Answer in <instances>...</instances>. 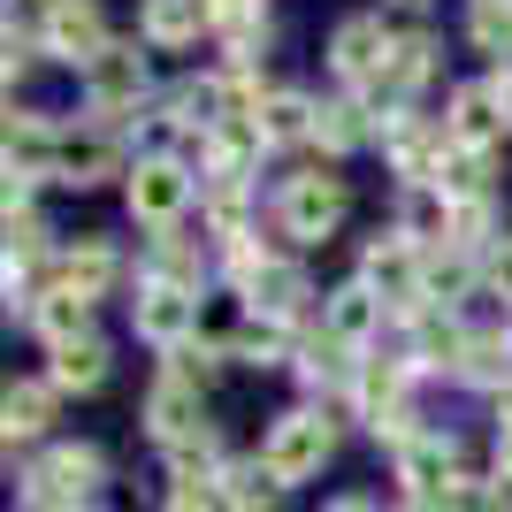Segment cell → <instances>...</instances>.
Here are the masks:
<instances>
[{
  "label": "cell",
  "mask_w": 512,
  "mask_h": 512,
  "mask_svg": "<svg viewBox=\"0 0 512 512\" xmlns=\"http://www.w3.org/2000/svg\"><path fill=\"white\" fill-rule=\"evenodd\" d=\"M329 451H337V421H329V406H291L268 421V436H260V467L276 474L283 490H299V482H314L321 467H329Z\"/></svg>",
  "instance_id": "6da1fadb"
},
{
  "label": "cell",
  "mask_w": 512,
  "mask_h": 512,
  "mask_svg": "<svg viewBox=\"0 0 512 512\" xmlns=\"http://www.w3.org/2000/svg\"><path fill=\"white\" fill-rule=\"evenodd\" d=\"M344 214H352V184H344L337 169L283 176V192H276V230L291 237V245H329Z\"/></svg>",
  "instance_id": "7a4b0ae2"
},
{
  "label": "cell",
  "mask_w": 512,
  "mask_h": 512,
  "mask_svg": "<svg viewBox=\"0 0 512 512\" xmlns=\"http://www.w3.org/2000/svg\"><path fill=\"white\" fill-rule=\"evenodd\" d=\"M107 490V451L100 444H46L23 467V505H92Z\"/></svg>",
  "instance_id": "3957f363"
},
{
  "label": "cell",
  "mask_w": 512,
  "mask_h": 512,
  "mask_svg": "<svg viewBox=\"0 0 512 512\" xmlns=\"http://www.w3.org/2000/svg\"><path fill=\"white\" fill-rule=\"evenodd\" d=\"M383 153H390V169H398V184H436V169H444V153H451V123L444 115H421V107H390L383 115Z\"/></svg>",
  "instance_id": "277c9868"
},
{
  "label": "cell",
  "mask_w": 512,
  "mask_h": 512,
  "mask_svg": "<svg viewBox=\"0 0 512 512\" xmlns=\"http://www.w3.org/2000/svg\"><path fill=\"white\" fill-rule=\"evenodd\" d=\"M77 92H85V107L100 115V123H123V115H138V107H146L153 69H146V54H138V46H107L100 62L77 69Z\"/></svg>",
  "instance_id": "5b68a950"
},
{
  "label": "cell",
  "mask_w": 512,
  "mask_h": 512,
  "mask_svg": "<svg viewBox=\"0 0 512 512\" xmlns=\"http://www.w3.org/2000/svg\"><path fill=\"white\" fill-rule=\"evenodd\" d=\"M107 176H130V138L115 123H77L62 130V153H54V184L69 192H92Z\"/></svg>",
  "instance_id": "8992f818"
},
{
  "label": "cell",
  "mask_w": 512,
  "mask_h": 512,
  "mask_svg": "<svg viewBox=\"0 0 512 512\" xmlns=\"http://www.w3.org/2000/svg\"><path fill=\"white\" fill-rule=\"evenodd\" d=\"M390 474H398V497L436 505V497L467 474V451H459V436H451V428H421L406 451H390Z\"/></svg>",
  "instance_id": "52a82bcc"
},
{
  "label": "cell",
  "mask_w": 512,
  "mask_h": 512,
  "mask_svg": "<svg viewBox=\"0 0 512 512\" xmlns=\"http://www.w3.org/2000/svg\"><path fill=\"white\" fill-rule=\"evenodd\" d=\"M130 199V222H146V230H176L184 222V207L199 199V176L184 169V161H138L123 184Z\"/></svg>",
  "instance_id": "ba28073f"
},
{
  "label": "cell",
  "mask_w": 512,
  "mask_h": 512,
  "mask_svg": "<svg viewBox=\"0 0 512 512\" xmlns=\"http://www.w3.org/2000/svg\"><path fill=\"white\" fill-rule=\"evenodd\" d=\"M390 39H398L390 16H344L337 31H329V69H337V85L367 92L375 77H383V62H390Z\"/></svg>",
  "instance_id": "9c48e42d"
},
{
  "label": "cell",
  "mask_w": 512,
  "mask_h": 512,
  "mask_svg": "<svg viewBox=\"0 0 512 512\" xmlns=\"http://www.w3.org/2000/svg\"><path fill=\"white\" fill-rule=\"evenodd\" d=\"M130 329H138V344H153V352L169 360V352H184V344L199 337V299L192 291H169V283H138Z\"/></svg>",
  "instance_id": "30bf717a"
},
{
  "label": "cell",
  "mask_w": 512,
  "mask_h": 512,
  "mask_svg": "<svg viewBox=\"0 0 512 512\" xmlns=\"http://www.w3.org/2000/svg\"><path fill=\"white\" fill-rule=\"evenodd\" d=\"M107 16H100V0H46V31H39V54H54V62L69 69H85L107 54Z\"/></svg>",
  "instance_id": "8fae6325"
},
{
  "label": "cell",
  "mask_w": 512,
  "mask_h": 512,
  "mask_svg": "<svg viewBox=\"0 0 512 512\" xmlns=\"http://www.w3.org/2000/svg\"><path fill=\"white\" fill-rule=\"evenodd\" d=\"M444 123H451V146H474V153H497L505 146V92H497V77H474V85H451V107H444Z\"/></svg>",
  "instance_id": "7c38bea8"
},
{
  "label": "cell",
  "mask_w": 512,
  "mask_h": 512,
  "mask_svg": "<svg viewBox=\"0 0 512 512\" xmlns=\"http://www.w3.org/2000/svg\"><path fill=\"white\" fill-rule=\"evenodd\" d=\"M474 352V329L459 314H444V306H428L421 321H406V367H413V383L421 375H459Z\"/></svg>",
  "instance_id": "4fadbf2b"
},
{
  "label": "cell",
  "mask_w": 512,
  "mask_h": 512,
  "mask_svg": "<svg viewBox=\"0 0 512 512\" xmlns=\"http://www.w3.org/2000/svg\"><path fill=\"white\" fill-rule=\"evenodd\" d=\"M383 321H390V306H383V291H375L367 276L337 283V291H321V329H329L337 344H352V352H375Z\"/></svg>",
  "instance_id": "5bb4252c"
},
{
  "label": "cell",
  "mask_w": 512,
  "mask_h": 512,
  "mask_svg": "<svg viewBox=\"0 0 512 512\" xmlns=\"http://www.w3.org/2000/svg\"><path fill=\"white\" fill-rule=\"evenodd\" d=\"M138 421H146V436H153L161 451L184 444V436H199V428H214V421H207V390L176 383V375H153V383H146V406H138Z\"/></svg>",
  "instance_id": "9a60e30c"
},
{
  "label": "cell",
  "mask_w": 512,
  "mask_h": 512,
  "mask_svg": "<svg viewBox=\"0 0 512 512\" xmlns=\"http://www.w3.org/2000/svg\"><path fill=\"white\" fill-rule=\"evenodd\" d=\"M245 314H268V321H299L306 329V314H314V276H306L299 260L283 253V260H268L253 283H245Z\"/></svg>",
  "instance_id": "2e32d148"
},
{
  "label": "cell",
  "mask_w": 512,
  "mask_h": 512,
  "mask_svg": "<svg viewBox=\"0 0 512 512\" xmlns=\"http://www.w3.org/2000/svg\"><path fill=\"white\" fill-rule=\"evenodd\" d=\"M138 283H169V291H207V245L184 230H153L146 237V260H138Z\"/></svg>",
  "instance_id": "e0dca14e"
},
{
  "label": "cell",
  "mask_w": 512,
  "mask_h": 512,
  "mask_svg": "<svg viewBox=\"0 0 512 512\" xmlns=\"http://www.w3.org/2000/svg\"><path fill=\"white\" fill-rule=\"evenodd\" d=\"M260 153H276L260 115H230V123H214L199 138V169L207 176H260Z\"/></svg>",
  "instance_id": "ac0fdd59"
},
{
  "label": "cell",
  "mask_w": 512,
  "mask_h": 512,
  "mask_svg": "<svg viewBox=\"0 0 512 512\" xmlns=\"http://www.w3.org/2000/svg\"><path fill=\"white\" fill-rule=\"evenodd\" d=\"M54 406H62V390L46 383V375H23V383L0 390V436H8V451L46 444V428H54Z\"/></svg>",
  "instance_id": "d6986e66"
},
{
  "label": "cell",
  "mask_w": 512,
  "mask_h": 512,
  "mask_svg": "<svg viewBox=\"0 0 512 512\" xmlns=\"http://www.w3.org/2000/svg\"><path fill=\"white\" fill-rule=\"evenodd\" d=\"M199 222L214 245L253 237V176H199Z\"/></svg>",
  "instance_id": "ffe728a7"
},
{
  "label": "cell",
  "mask_w": 512,
  "mask_h": 512,
  "mask_svg": "<svg viewBox=\"0 0 512 512\" xmlns=\"http://www.w3.org/2000/svg\"><path fill=\"white\" fill-rule=\"evenodd\" d=\"M115 276H123V260H115V245H107L100 230H85L77 245H62V253H54V268H46V283H62V291H85V299H100Z\"/></svg>",
  "instance_id": "44dd1931"
},
{
  "label": "cell",
  "mask_w": 512,
  "mask_h": 512,
  "mask_svg": "<svg viewBox=\"0 0 512 512\" xmlns=\"http://www.w3.org/2000/svg\"><path fill=\"white\" fill-rule=\"evenodd\" d=\"M367 138H383V123H375V107H367L360 92L321 100V115H314V146H321V161H344V153H360Z\"/></svg>",
  "instance_id": "7402d4cb"
},
{
  "label": "cell",
  "mask_w": 512,
  "mask_h": 512,
  "mask_svg": "<svg viewBox=\"0 0 512 512\" xmlns=\"http://www.w3.org/2000/svg\"><path fill=\"white\" fill-rule=\"evenodd\" d=\"M299 344H306L299 321L245 314V321L230 329V360H237V367H291V360H299Z\"/></svg>",
  "instance_id": "603a6c76"
},
{
  "label": "cell",
  "mask_w": 512,
  "mask_h": 512,
  "mask_svg": "<svg viewBox=\"0 0 512 512\" xmlns=\"http://www.w3.org/2000/svg\"><path fill=\"white\" fill-rule=\"evenodd\" d=\"M406 390H413V367L406 360H383V352H360V375H352V421H375V413H390V406H406Z\"/></svg>",
  "instance_id": "cb8c5ba5"
},
{
  "label": "cell",
  "mask_w": 512,
  "mask_h": 512,
  "mask_svg": "<svg viewBox=\"0 0 512 512\" xmlns=\"http://www.w3.org/2000/svg\"><path fill=\"white\" fill-rule=\"evenodd\" d=\"M299 383L314 390V398H352V375H360V352H352V344H337L329 337V329H321V337H306L299 344Z\"/></svg>",
  "instance_id": "d4e9b609"
},
{
  "label": "cell",
  "mask_w": 512,
  "mask_h": 512,
  "mask_svg": "<svg viewBox=\"0 0 512 512\" xmlns=\"http://www.w3.org/2000/svg\"><path fill=\"white\" fill-rule=\"evenodd\" d=\"M107 375H115V352H107V337H69V344H54V352H46V383L62 390H77V398H85V390H100Z\"/></svg>",
  "instance_id": "484cf974"
},
{
  "label": "cell",
  "mask_w": 512,
  "mask_h": 512,
  "mask_svg": "<svg viewBox=\"0 0 512 512\" xmlns=\"http://www.w3.org/2000/svg\"><path fill=\"white\" fill-rule=\"evenodd\" d=\"M207 31V0H138V39L153 54H176Z\"/></svg>",
  "instance_id": "4316f807"
},
{
  "label": "cell",
  "mask_w": 512,
  "mask_h": 512,
  "mask_svg": "<svg viewBox=\"0 0 512 512\" xmlns=\"http://www.w3.org/2000/svg\"><path fill=\"white\" fill-rule=\"evenodd\" d=\"M192 138H199V130L176 115V100H146L138 115H130V146H138V161H184Z\"/></svg>",
  "instance_id": "83f0119b"
},
{
  "label": "cell",
  "mask_w": 512,
  "mask_h": 512,
  "mask_svg": "<svg viewBox=\"0 0 512 512\" xmlns=\"http://www.w3.org/2000/svg\"><path fill=\"white\" fill-rule=\"evenodd\" d=\"M31 329H39V344L54 352V344H69V337H92V299L85 291H62V283H46L39 299H31Z\"/></svg>",
  "instance_id": "f1b7e54d"
},
{
  "label": "cell",
  "mask_w": 512,
  "mask_h": 512,
  "mask_svg": "<svg viewBox=\"0 0 512 512\" xmlns=\"http://www.w3.org/2000/svg\"><path fill=\"white\" fill-rule=\"evenodd\" d=\"M390 230L406 237V245H421V253H436V245H451V199L436 192V184H413L406 199H398V222Z\"/></svg>",
  "instance_id": "f546056e"
},
{
  "label": "cell",
  "mask_w": 512,
  "mask_h": 512,
  "mask_svg": "<svg viewBox=\"0 0 512 512\" xmlns=\"http://www.w3.org/2000/svg\"><path fill=\"white\" fill-rule=\"evenodd\" d=\"M314 115L321 100H306L299 85H268V100H260V130H268V146H314Z\"/></svg>",
  "instance_id": "4dcf8cb0"
},
{
  "label": "cell",
  "mask_w": 512,
  "mask_h": 512,
  "mask_svg": "<svg viewBox=\"0 0 512 512\" xmlns=\"http://www.w3.org/2000/svg\"><path fill=\"white\" fill-rule=\"evenodd\" d=\"M54 153H62V130L46 115H8V176H54Z\"/></svg>",
  "instance_id": "1f68e13d"
},
{
  "label": "cell",
  "mask_w": 512,
  "mask_h": 512,
  "mask_svg": "<svg viewBox=\"0 0 512 512\" xmlns=\"http://www.w3.org/2000/svg\"><path fill=\"white\" fill-rule=\"evenodd\" d=\"M161 467H169V490H192V482H222L230 451H222V436H214V428H199V436H184V444L161 451Z\"/></svg>",
  "instance_id": "d6a6232c"
},
{
  "label": "cell",
  "mask_w": 512,
  "mask_h": 512,
  "mask_svg": "<svg viewBox=\"0 0 512 512\" xmlns=\"http://www.w3.org/2000/svg\"><path fill=\"white\" fill-rule=\"evenodd\" d=\"M207 31L222 46H260L268 39V0H207Z\"/></svg>",
  "instance_id": "836d02e7"
},
{
  "label": "cell",
  "mask_w": 512,
  "mask_h": 512,
  "mask_svg": "<svg viewBox=\"0 0 512 512\" xmlns=\"http://www.w3.org/2000/svg\"><path fill=\"white\" fill-rule=\"evenodd\" d=\"M222 490H230L237 512H276L283 505V482L260 467V459H230V467H222Z\"/></svg>",
  "instance_id": "e575fe53"
},
{
  "label": "cell",
  "mask_w": 512,
  "mask_h": 512,
  "mask_svg": "<svg viewBox=\"0 0 512 512\" xmlns=\"http://www.w3.org/2000/svg\"><path fill=\"white\" fill-rule=\"evenodd\" d=\"M436 192L459 207V199H482L490 192V153H474V146H451L444 153V169H436Z\"/></svg>",
  "instance_id": "d590c367"
},
{
  "label": "cell",
  "mask_w": 512,
  "mask_h": 512,
  "mask_svg": "<svg viewBox=\"0 0 512 512\" xmlns=\"http://www.w3.org/2000/svg\"><path fill=\"white\" fill-rule=\"evenodd\" d=\"M497 237H505V230H497V199H490V192H482V199H459V207H451V245H459V253L482 260Z\"/></svg>",
  "instance_id": "8d00e7d4"
},
{
  "label": "cell",
  "mask_w": 512,
  "mask_h": 512,
  "mask_svg": "<svg viewBox=\"0 0 512 512\" xmlns=\"http://www.w3.org/2000/svg\"><path fill=\"white\" fill-rule=\"evenodd\" d=\"M222 360H230V352H222L214 337H192L184 352H169V360H161V375H176V383H192V390H207L214 375H222Z\"/></svg>",
  "instance_id": "74e56055"
},
{
  "label": "cell",
  "mask_w": 512,
  "mask_h": 512,
  "mask_svg": "<svg viewBox=\"0 0 512 512\" xmlns=\"http://www.w3.org/2000/svg\"><path fill=\"white\" fill-rule=\"evenodd\" d=\"M161 512H237V505H230L222 482H192V490H169V497H161Z\"/></svg>",
  "instance_id": "f35d334b"
},
{
  "label": "cell",
  "mask_w": 512,
  "mask_h": 512,
  "mask_svg": "<svg viewBox=\"0 0 512 512\" xmlns=\"http://www.w3.org/2000/svg\"><path fill=\"white\" fill-rule=\"evenodd\" d=\"M482 291L512 306V237H497L490 253H482Z\"/></svg>",
  "instance_id": "ab89813d"
},
{
  "label": "cell",
  "mask_w": 512,
  "mask_h": 512,
  "mask_svg": "<svg viewBox=\"0 0 512 512\" xmlns=\"http://www.w3.org/2000/svg\"><path fill=\"white\" fill-rule=\"evenodd\" d=\"M490 482L512 490V428H497V444H490Z\"/></svg>",
  "instance_id": "60d3db41"
},
{
  "label": "cell",
  "mask_w": 512,
  "mask_h": 512,
  "mask_svg": "<svg viewBox=\"0 0 512 512\" xmlns=\"http://www.w3.org/2000/svg\"><path fill=\"white\" fill-rule=\"evenodd\" d=\"M321 512H390V505H383L375 490H337V497H329Z\"/></svg>",
  "instance_id": "b9f144b4"
},
{
  "label": "cell",
  "mask_w": 512,
  "mask_h": 512,
  "mask_svg": "<svg viewBox=\"0 0 512 512\" xmlns=\"http://www.w3.org/2000/svg\"><path fill=\"white\" fill-rule=\"evenodd\" d=\"M383 16H428V0H383Z\"/></svg>",
  "instance_id": "7bdbcfd3"
},
{
  "label": "cell",
  "mask_w": 512,
  "mask_h": 512,
  "mask_svg": "<svg viewBox=\"0 0 512 512\" xmlns=\"http://www.w3.org/2000/svg\"><path fill=\"white\" fill-rule=\"evenodd\" d=\"M497 428H512V383L497 390Z\"/></svg>",
  "instance_id": "ee69618b"
},
{
  "label": "cell",
  "mask_w": 512,
  "mask_h": 512,
  "mask_svg": "<svg viewBox=\"0 0 512 512\" xmlns=\"http://www.w3.org/2000/svg\"><path fill=\"white\" fill-rule=\"evenodd\" d=\"M497 92H505V115H512V69H497Z\"/></svg>",
  "instance_id": "f6af8a7d"
},
{
  "label": "cell",
  "mask_w": 512,
  "mask_h": 512,
  "mask_svg": "<svg viewBox=\"0 0 512 512\" xmlns=\"http://www.w3.org/2000/svg\"><path fill=\"white\" fill-rule=\"evenodd\" d=\"M23 512H92V505H23Z\"/></svg>",
  "instance_id": "bcb514c9"
},
{
  "label": "cell",
  "mask_w": 512,
  "mask_h": 512,
  "mask_svg": "<svg viewBox=\"0 0 512 512\" xmlns=\"http://www.w3.org/2000/svg\"><path fill=\"white\" fill-rule=\"evenodd\" d=\"M497 512H512V497H505V505H497Z\"/></svg>",
  "instance_id": "7dc6e473"
},
{
  "label": "cell",
  "mask_w": 512,
  "mask_h": 512,
  "mask_svg": "<svg viewBox=\"0 0 512 512\" xmlns=\"http://www.w3.org/2000/svg\"><path fill=\"white\" fill-rule=\"evenodd\" d=\"M505 321H512V314H505Z\"/></svg>",
  "instance_id": "c3c4849f"
}]
</instances>
